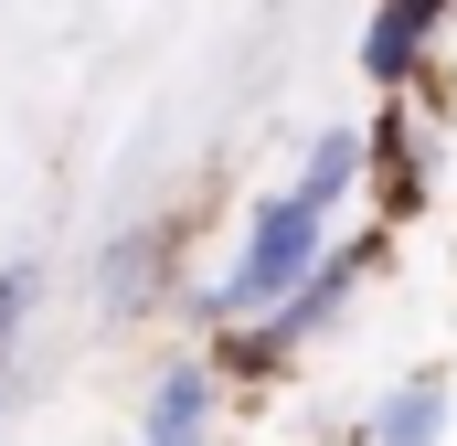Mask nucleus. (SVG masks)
<instances>
[{
	"instance_id": "nucleus-1",
	"label": "nucleus",
	"mask_w": 457,
	"mask_h": 446,
	"mask_svg": "<svg viewBox=\"0 0 457 446\" xmlns=\"http://www.w3.org/2000/svg\"><path fill=\"white\" fill-rule=\"evenodd\" d=\"M330 234H341V213H330V202H309L298 181L255 192V202H245V234H234V266L213 277V287H181L192 330H224V319H266L277 298H298V287H309V266L330 255Z\"/></svg>"
},
{
	"instance_id": "nucleus-2",
	"label": "nucleus",
	"mask_w": 457,
	"mask_h": 446,
	"mask_svg": "<svg viewBox=\"0 0 457 446\" xmlns=\"http://www.w3.org/2000/svg\"><path fill=\"white\" fill-rule=\"evenodd\" d=\"M361 192H372V223L404 234V223L436 213V128L415 96H372V128H361Z\"/></svg>"
},
{
	"instance_id": "nucleus-3",
	"label": "nucleus",
	"mask_w": 457,
	"mask_h": 446,
	"mask_svg": "<svg viewBox=\"0 0 457 446\" xmlns=\"http://www.w3.org/2000/svg\"><path fill=\"white\" fill-rule=\"evenodd\" d=\"M447 32H457V0H372V21H361V86L404 96L447 54Z\"/></svg>"
},
{
	"instance_id": "nucleus-4",
	"label": "nucleus",
	"mask_w": 457,
	"mask_h": 446,
	"mask_svg": "<svg viewBox=\"0 0 457 446\" xmlns=\"http://www.w3.org/2000/svg\"><path fill=\"white\" fill-rule=\"evenodd\" d=\"M224 372H213V351H181V361H160L149 372V393H138V446H203L224 436Z\"/></svg>"
},
{
	"instance_id": "nucleus-5",
	"label": "nucleus",
	"mask_w": 457,
	"mask_h": 446,
	"mask_svg": "<svg viewBox=\"0 0 457 446\" xmlns=\"http://www.w3.org/2000/svg\"><path fill=\"white\" fill-rule=\"evenodd\" d=\"M447 425H457V372L447 361H415V372H394L372 393L361 446H447Z\"/></svg>"
},
{
	"instance_id": "nucleus-6",
	"label": "nucleus",
	"mask_w": 457,
	"mask_h": 446,
	"mask_svg": "<svg viewBox=\"0 0 457 446\" xmlns=\"http://www.w3.org/2000/svg\"><path fill=\"white\" fill-rule=\"evenodd\" d=\"M170 255H181V213L160 223H128L107 255H96V287H107V319H138V309H160V298H181L170 287Z\"/></svg>"
},
{
	"instance_id": "nucleus-7",
	"label": "nucleus",
	"mask_w": 457,
	"mask_h": 446,
	"mask_svg": "<svg viewBox=\"0 0 457 446\" xmlns=\"http://www.w3.org/2000/svg\"><path fill=\"white\" fill-rule=\"evenodd\" d=\"M309 202H330V213H351L361 202V128H309L298 138V170H287Z\"/></svg>"
},
{
	"instance_id": "nucleus-8",
	"label": "nucleus",
	"mask_w": 457,
	"mask_h": 446,
	"mask_svg": "<svg viewBox=\"0 0 457 446\" xmlns=\"http://www.w3.org/2000/svg\"><path fill=\"white\" fill-rule=\"evenodd\" d=\"M32 266H0V361H11V340H21V319H32Z\"/></svg>"
},
{
	"instance_id": "nucleus-9",
	"label": "nucleus",
	"mask_w": 457,
	"mask_h": 446,
	"mask_svg": "<svg viewBox=\"0 0 457 446\" xmlns=\"http://www.w3.org/2000/svg\"><path fill=\"white\" fill-rule=\"evenodd\" d=\"M203 446H234V436H203Z\"/></svg>"
}]
</instances>
